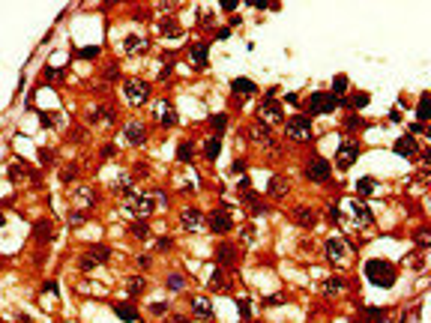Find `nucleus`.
<instances>
[{"instance_id": "nucleus-43", "label": "nucleus", "mask_w": 431, "mask_h": 323, "mask_svg": "<svg viewBox=\"0 0 431 323\" xmlns=\"http://www.w3.org/2000/svg\"><path fill=\"white\" fill-rule=\"evenodd\" d=\"M150 311H153V314H165V311H168V306H165V302H153V306H150Z\"/></svg>"}, {"instance_id": "nucleus-32", "label": "nucleus", "mask_w": 431, "mask_h": 323, "mask_svg": "<svg viewBox=\"0 0 431 323\" xmlns=\"http://www.w3.org/2000/svg\"><path fill=\"white\" fill-rule=\"evenodd\" d=\"M342 288H345V278H339V275H329L327 281H324V290H327V293H339Z\"/></svg>"}, {"instance_id": "nucleus-1", "label": "nucleus", "mask_w": 431, "mask_h": 323, "mask_svg": "<svg viewBox=\"0 0 431 323\" xmlns=\"http://www.w3.org/2000/svg\"><path fill=\"white\" fill-rule=\"evenodd\" d=\"M365 278H368L371 284H378V288H392V284H396V267L374 257V260L365 263Z\"/></svg>"}, {"instance_id": "nucleus-21", "label": "nucleus", "mask_w": 431, "mask_h": 323, "mask_svg": "<svg viewBox=\"0 0 431 323\" xmlns=\"http://www.w3.org/2000/svg\"><path fill=\"white\" fill-rule=\"evenodd\" d=\"M219 153H222V138H219V135H210L207 147H204V159H207V162H216V159H219Z\"/></svg>"}, {"instance_id": "nucleus-19", "label": "nucleus", "mask_w": 431, "mask_h": 323, "mask_svg": "<svg viewBox=\"0 0 431 323\" xmlns=\"http://www.w3.org/2000/svg\"><path fill=\"white\" fill-rule=\"evenodd\" d=\"M260 120H267V123H278V120H282V105L264 102V105H260Z\"/></svg>"}, {"instance_id": "nucleus-6", "label": "nucleus", "mask_w": 431, "mask_h": 323, "mask_svg": "<svg viewBox=\"0 0 431 323\" xmlns=\"http://www.w3.org/2000/svg\"><path fill=\"white\" fill-rule=\"evenodd\" d=\"M207 227L213 234H228V231H234V219L228 216V210H213L207 216Z\"/></svg>"}, {"instance_id": "nucleus-44", "label": "nucleus", "mask_w": 431, "mask_h": 323, "mask_svg": "<svg viewBox=\"0 0 431 323\" xmlns=\"http://www.w3.org/2000/svg\"><path fill=\"white\" fill-rule=\"evenodd\" d=\"M264 306H270V308L282 306V296H267V299H264Z\"/></svg>"}, {"instance_id": "nucleus-45", "label": "nucleus", "mask_w": 431, "mask_h": 323, "mask_svg": "<svg viewBox=\"0 0 431 323\" xmlns=\"http://www.w3.org/2000/svg\"><path fill=\"white\" fill-rule=\"evenodd\" d=\"M353 105H357V108H362V105H368V93H360V96L353 99Z\"/></svg>"}, {"instance_id": "nucleus-41", "label": "nucleus", "mask_w": 431, "mask_h": 323, "mask_svg": "<svg viewBox=\"0 0 431 323\" xmlns=\"http://www.w3.org/2000/svg\"><path fill=\"white\" fill-rule=\"evenodd\" d=\"M416 242H419V245H428V227H419V231H416Z\"/></svg>"}, {"instance_id": "nucleus-34", "label": "nucleus", "mask_w": 431, "mask_h": 323, "mask_svg": "<svg viewBox=\"0 0 431 323\" xmlns=\"http://www.w3.org/2000/svg\"><path fill=\"white\" fill-rule=\"evenodd\" d=\"M222 288H224L222 270H213V272H210V290H222Z\"/></svg>"}, {"instance_id": "nucleus-12", "label": "nucleus", "mask_w": 431, "mask_h": 323, "mask_svg": "<svg viewBox=\"0 0 431 323\" xmlns=\"http://www.w3.org/2000/svg\"><path fill=\"white\" fill-rule=\"evenodd\" d=\"M123 132H126V141H129V144H135V147L147 141V129H144V123H138V120L126 123V129H123Z\"/></svg>"}, {"instance_id": "nucleus-40", "label": "nucleus", "mask_w": 431, "mask_h": 323, "mask_svg": "<svg viewBox=\"0 0 431 323\" xmlns=\"http://www.w3.org/2000/svg\"><path fill=\"white\" fill-rule=\"evenodd\" d=\"M224 123H228V120H224V114H216V117H210V126H213V129H219V132L224 129Z\"/></svg>"}, {"instance_id": "nucleus-13", "label": "nucleus", "mask_w": 431, "mask_h": 323, "mask_svg": "<svg viewBox=\"0 0 431 323\" xmlns=\"http://www.w3.org/2000/svg\"><path fill=\"white\" fill-rule=\"evenodd\" d=\"M207 51H210L207 42H198V45H192V48H189L192 66H195V69H204V66H207Z\"/></svg>"}, {"instance_id": "nucleus-36", "label": "nucleus", "mask_w": 431, "mask_h": 323, "mask_svg": "<svg viewBox=\"0 0 431 323\" xmlns=\"http://www.w3.org/2000/svg\"><path fill=\"white\" fill-rule=\"evenodd\" d=\"M237 311H240V317H252V308H249V299H237Z\"/></svg>"}, {"instance_id": "nucleus-3", "label": "nucleus", "mask_w": 431, "mask_h": 323, "mask_svg": "<svg viewBox=\"0 0 431 323\" xmlns=\"http://www.w3.org/2000/svg\"><path fill=\"white\" fill-rule=\"evenodd\" d=\"M335 105H339L335 96H327V93H311L309 99H306V111H311V114H332V111H335Z\"/></svg>"}, {"instance_id": "nucleus-38", "label": "nucleus", "mask_w": 431, "mask_h": 323, "mask_svg": "<svg viewBox=\"0 0 431 323\" xmlns=\"http://www.w3.org/2000/svg\"><path fill=\"white\" fill-rule=\"evenodd\" d=\"M81 57H84V60H93V57H99V45H90V48H81Z\"/></svg>"}, {"instance_id": "nucleus-47", "label": "nucleus", "mask_w": 431, "mask_h": 323, "mask_svg": "<svg viewBox=\"0 0 431 323\" xmlns=\"http://www.w3.org/2000/svg\"><path fill=\"white\" fill-rule=\"evenodd\" d=\"M81 221H84L81 213H69V224H81Z\"/></svg>"}, {"instance_id": "nucleus-23", "label": "nucleus", "mask_w": 431, "mask_h": 323, "mask_svg": "<svg viewBox=\"0 0 431 323\" xmlns=\"http://www.w3.org/2000/svg\"><path fill=\"white\" fill-rule=\"evenodd\" d=\"M123 48H126V51L129 54H135V51H147V39H144V36H126V42H123Z\"/></svg>"}, {"instance_id": "nucleus-8", "label": "nucleus", "mask_w": 431, "mask_h": 323, "mask_svg": "<svg viewBox=\"0 0 431 323\" xmlns=\"http://www.w3.org/2000/svg\"><path fill=\"white\" fill-rule=\"evenodd\" d=\"M129 210H132L135 216H141V219L153 216V210H156L153 195H129Z\"/></svg>"}, {"instance_id": "nucleus-4", "label": "nucleus", "mask_w": 431, "mask_h": 323, "mask_svg": "<svg viewBox=\"0 0 431 323\" xmlns=\"http://www.w3.org/2000/svg\"><path fill=\"white\" fill-rule=\"evenodd\" d=\"M329 174H332V165H329L324 156H314L309 162V168H306V177H309L311 183H327Z\"/></svg>"}, {"instance_id": "nucleus-39", "label": "nucleus", "mask_w": 431, "mask_h": 323, "mask_svg": "<svg viewBox=\"0 0 431 323\" xmlns=\"http://www.w3.org/2000/svg\"><path fill=\"white\" fill-rule=\"evenodd\" d=\"M168 288L171 290H183V275H168Z\"/></svg>"}, {"instance_id": "nucleus-35", "label": "nucleus", "mask_w": 431, "mask_h": 323, "mask_svg": "<svg viewBox=\"0 0 431 323\" xmlns=\"http://www.w3.org/2000/svg\"><path fill=\"white\" fill-rule=\"evenodd\" d=\"M345 90H347V78H345V75L332 78V96H339V93H345Z\"/></svg>"}, {"instance_id": "nucleus-9", "label": "nucleus", "mask_w": 431, "mask_h": 323, "mask_svg": "<svg viewBox=\"0 0 431 323\" xmlns=\"http://www.w3.org/2000/svg\"><path fill=\"white\" fill-rule=\"evenodd\" d=\"M123 93H126V99H129V105H144V99L150 96V87L144 84V81H126V87H123Z\"/></svg>"}, {"instance_id": "nucleus-33", "label": "nucleus", "mask_w": 431, "mask_h": 323, "mask_svg": "<svg viewBox=\"0 0 431 323\" xmlns=\"http://www.w3.org/2000/svg\"><path fill=\"white\" fill-rule=\"evenodd\" d=\"M132 234L138 239H150V224H147V221H135V224H132Z\"/></svg>"}, {"instance_id": "nucleus-30", "label": "nucleus", "mask_w": 431, "mask_h": 323, "mask_svg": "<svg viewBox=\"0 0 431 323\" xmlns=\"http://www.w3.org/2000/svg\"><path fill=\"white\" fill-rule=\"evenodd\" d=\"M51 237H54V224L51 221H39V224H36V239L45 242V239H51Z\"/></svg>"}, {"instance_id": "nucleus-26", "label": "nucleus", "mask_w": 431, "mask_h": 323, "mask_svg": "<svg viewBox=\"0 0 431 323\" xmlns=\"http://www.w3.org/2000/svg\"><path fill=\"white\" fill-rule=\"evenodd\" d=\"M374 192H378L374 177H362V180H357V195H374Z\"/></svg>"}, {"instance_id": "nucleus-28", "label": "nucleus", "mask_w": 431, "mask_h": 323, "mask_svg": "<svg viewBox=\"0 0 431 323\" xmlns=\"http://www.w3.org/2000/svg\"><path fill=\"white\" fill-rule=\"evenodd\" d=\"M144 288H147V281H144L141 275H129V278H126V290H129L132 296H138Z\"/></svg>"}, {"instance_id": "nucleus-16", "label": "nucleus", "mask_w": 431, "mask_h": 323, "mask_svg": "<svg viewBox=\"0 0 431 323\" xmlns=\"http://www.w3.org/2000/svg\"><path fill=\"white\" fill-rule=\"evenodd\" d=\"M192 314H195V317H204V320H210V317H213V306H210V299H204V296H195V299H192Z\"/></svg>"}, {"instance_id": "nucleus-20", "label": "nucleus", "mask_w": 431, "mask_h": 323, "mask_svg": "<svg viewBox=\"0 0 431 323\" xmlns=\"http://www.w3.org/2000/svg\"><path fill=\"white\" fill-rule=\"evenodd\" d=\"M291 192V180L288 177H273V183H270V195L273 198H285Z\"/></svg>"}, {"instance_id": "nucleus-22", "label": "nucleus", "mask_w": 431, "mask_h": 323, "mask_svg": "<svg viewBox=\"0 0 431 323\" xmlns=\"http://www.w3.org/2000/svg\"><path fill=\"white\" fill-rule=\"evenodd\" d=\"M249 135H252V141H258V144H270V126L267 123H255L249 129Z\"/></svg>"}, {"instance_id": "nucleus-27", "label": "nucleus", "mask_w": 431, "mask_h": 323, "mask_svg": "<svg viewBox=\"0 0 431 323\" xmlns=\"http://www.w3.org/2000/svg\"><path fill=\"white\" fill-rule=\"evenodd\" d=\"M234 255H237V249H234L231 242H222V245H219V252H216L219 263H234Z\"/></svg>"}, {"instance_id": "nucleus-10", "label": "nucleus", "mask_w": 431, "mask_h": 323, "mask_svg": "<svg viewBox=\"0 0 431 323\" xmlns=\"http://www.w3.org/2000/svg\"><path fill=\"white\" fill-rule=\"evenodd\" d=\"M72 201L81 210H90V206H96V192H93V186H75L72 188Z\"/></svg>"}, {"instance_id": "nucleus-5", "label": "nucleus", "mask_w": 431, "mask_h": 323, "mask_svg": "<svg viewBox=\"0 0 431 323\" xmlns=\"http://www.w3.org/2000/svg\"><path fill=\"white\" fill-rule=\"evenodd\" d=\"M360 159V144H353V141H345L342 147H339V153H335V168L339 170H347L353 162Z\"/></svg>"}, {"instance_id": "nucleus-42", "label": "nucleus", "mask_w": 431, "mask_h": 323, "mask_svg": "<svg viewBox=\"0 0 431 323\" xmlns=\"http://www.w3.org/2000/svg\"><path fill=\"white\" fill-rule=\"evenodd\" d=\"M242 239H246V242H255V227H252V224L242 227Z\"/></svg>"}, {"instance_id": "nucleus-31", "label": "nucleus", "mask_w": 431, "mask_h": 323, "mask_svg": "<svg viewBox=\"0 0 431 323\" xmlns=\"http://www.w3.org/2000/svg\"><path fill=\"white\" fill-rule=\"evenodd\" d=\"M87 257H90L93 263H105V260H108V249H105V245H93V249L87 252Z\"/></svg>"}, {"instance_id": "nucleus-25", "label": "nucleus", "mask_w": 431, "mask_h": 323, "mask_svg": "<svg viewBox=\"0 0 431 323\" xmlns=\"http://www.w3.org/2000/svg\"><path fill=\"white\" fill-rule=\"evenodd\" d=\"M396 153L404 156V159H410V156L416 153V144L410 141V138H398V141H396Z\"/></svg>"}, {"instance_id": "nucleus-24", "label": "nucleus", "mask_w": 431, "mask_h": 323, "mask_svg": "<svg viewBox=\"0 0 431 323\" xmlns=\"http://www.w3.org/2000/svg\"><path fill=\"white\" fill-rule=\"evenodd\" d=\"M114 314H117L120 320H126V323H135V320H138V311H135L132 306H126V302H117V306H114Z\"/></svg>"}, {"instance_id": "nucleus-17", "label": "nucleus", "mask_w": 431, "mask_h": 323, "mask_svg": "<svg viewBox=\"0 0 431 323\" xmlns=\"http://www.w3.org/2000/svg\"><path fill=\"white\" fill-rule=\"evenodd\" d=\"M231 90H234L237 96H252V93L258 90V84H255L252 78H234V81H231Z\"/></svg>"}, {"instance_id": "nucleus-29", "label": "nucleus", "mask_w": 431, "mask_h": 323, "mask_svg": "<svg viewBox=\"0 0 431 323\" xmlns=\"http://www.w3.org/2000/svg\"><path fill=\"white\" fill-rule=\"evenodd\" d=\"M192 156H195V144H192V141H183V144L177 147V159H180V162H192Z\"/></svg>"}, {"instance_id": "nucleus-14", "label": "nucleus", "mask_w": 431, "mask_h": 323, "mask_svg": "<svg viewBox=\"0 0 431 323\" xmlns=\"http://www.w3.org/2000/svg\"><path fill=\"white\" fill-rule=\"evenodd\" d=\"M156 117H159V123L162 126H174L177 123V114H174V105L171 102H156Z\"/></svg>"}, {"instance_id": "nucleus-37", "label": "nucleus", "mask_w": 431, "mask_h": 323, "mask_svg": "<svg viewBox=\"0 0 431 323\" xmlns=\"http://www.w3.org/2000/svg\"><path fill=\"white\" fill-rule=\"evenodd\" d=\"M416 114H419V120H425L431 114L428 111V96H422V99H419V108H416Z\"/></svg>"}, {"instance_id": "nucleus-2", "label": "nucleus", "mask_w": 431, "mask_h": 323, "mask_svg": "<svg viewBox=\"0 0 431 323\" xmlns=\"http://www.w3.org/2000/svg\"><path fill=\"white\" fill-rule=\"evenodd\" d=\"M180 224H183V231H189V234H204V231H207V219H204L201 210H195V206H186V210L180 213Z\"/></svg>"}, {"instance_id": "nucleus-48", "label": "nucleus", "mask_w": 431, "mask_h": 323, "mask_svg": "<svg viewBox=\"0 0 431 323\" xmlns=\"http://www.w3.org/2000/svg\"><path fill=\"white\" fill-rule=\"evenodd\" d=\"M174 323H189V320H186V317H177V320H174Z\"/></svg>"}, {"instance_id": "nucleus-18", "label": "nucleus", "mask_w": 431, "mask_h": 323, "mask_svg": "<svg viewBox=\"0 0 431 323\" xmlns=\"http://www.w3.org/2000/svg\"><path fill=\"white\" fill-rule=\"evenodd\" d=\"M293 219L299 221L303 227H311V224L317 221V216H314V210H311V206H293Z\"/></svg>"}, {"instance_id": "nucleus-11", "label": "nucleus", "mask_w": 431, "mask_h": 323, "mask_svg": "<svg viewBox=\"0 0 431 323\" xmlns=\"http://www.w3.org/2000/svg\"><path fill=\"white\" fill-rule=\"evenodd\" d=\"M347 206V213H350V216H353V221H357V224H360V227H368V224H371V210H368V206L365 204H360V201H350V204H345Z\"/></svg>"}, {"instance_id": "nucleus-15", "label": "nucleus", "mask_w": 431, "mask_h": 323, "mask_svg": "<svg viewBox=\"0 0 431 323\" xmlns=\"http://www.w3.org/2000/svg\"><path fill=\"white\" fill-rule=\"evenodd\" d=\"M327 257L335 263V260H345L347 257V245L342 239H327Z\"/></svg>"}, {"instance_id": "nucleus-7", "label": "nucleus", "mask_w": 431, "mask_h": 323, "mask_svg": "<svg viewBox=\"0 0 431 323\" xmlns=\"http://www.w3.org/2000/svg\"><path fill=\"white\" fill-rule=\"evenodd\" d=\"M288 138H291V141H309L311 138V120L309 117H291L288 120Z\"/></svg>"}, {"instance_id": "nucleus-46", "label": "nucleus", "mask_w": 431, "mask_h": 323, "mask_svg": "<svg viewBox=\"0 0 431 323\" xmlns=\"http://www.w3.org/2000/svg\"><path fill=\"white\" fill-rule=\"evenodd\" d=\"M360 126H362V120L357 117V114H353V117L347 120V129H360Z\"/></svg>"}]
</instances>
